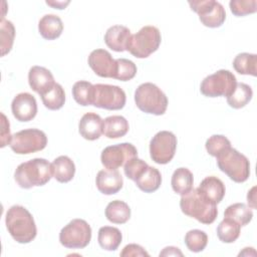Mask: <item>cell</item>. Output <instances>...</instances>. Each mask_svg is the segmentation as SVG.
Masks as SVG:
<instances>
[{"label":"cell","mask_w":257,"mask_h":257,"mask_svg":"<svg viewBox=\"0 0 257 257\" xmlns=\"http://www.w3.org/2000/svg\"><path fill=\"white\" fill-rule=\"evenodd\" d=\"M52 176V165L42 158H35L21 163L14 173V179L22 189L44 186L50 181Z\"/></svg>","instance_id":"7a4b0ae2"},{"label":"cell","mask_w":257,"mask_h":257,"mask_svg":"<svg viewBox=\"0 0 257 257\" xmlns=\"http://www.w3.org/2000/svg\"><path fill=\"white\" fill-rule=\"evenodd\" d=\"M189 5L199 15L200 21L206 27L217 28L225 22V9L221 3L215 0L189 1Z\"/></svg>","instance_id":"7c38bea8"},{"label":"cell","mask_w":257,"mask_h":257,"mask_svg":"<svg viewBox=\"0 0 257 257\" xmlns=\"http://www.w3.org/2000/svg\"><path fill=\"white\" fill-rule=\"evenodd\" d=\"M237 85L236 76L227 69H220L206 76L200 85V91L208 97L228 96Z\"/></svg>","instance_id":"52a82bcc"},{"label":"cell","mask_w":257,"mask_h":257,"mask_svg":"<svg viewBox=\"0 0 257 257\" xmlns=\"http://www.w3.org/2000/svg\"><path fill=\"white\" fill-rule=\"evenodd\" d=\"M13 116L19 121H29L37 113V102L35 97L29 92L18 93L11 102Z\"/></svg>","instance_id":"9a60e30c"},{"label":"cell","mask_w":257,"mask_h":257,"mask_svg":"<svg viewBox=\"0 0 257 257\" xmlns=\"http://www.w3.org/2000/svg\"><path fill=\"white\" fill-rule=\"evenodd\" d=\"M135 157H138L136 147L131 143H121L103 149L100 155V161L105 169L117 170L130 159Z\"/></svg>","instance_id":"4fadbf2b"},{"label":"cell","mask_w":257,"mask_h":257,"mask_svg":"<svg viewBox=\"0 0 257 257\" xmlns=\"http://www.w3.org/2000/svg\"><path fill=\"white\" fill-rule=\"evenodd\" d=\"M122 240L119 229L111 226H103L98 230L97 241L99 246L107 251H114L118 248Z\"/></svg>","instance_id":"d4e9b609"},{"label":"cell","mask_w":257,"mask_h":257,"mask_svg":"<svg viewBox=\"0 0 257 257\" xmlns=\"http://www.w3.org/2000/svg\"><path fill=\"white\" fill-rule=\"evenodd\" d=\"M140 190L145 193L157 191L162 184V176L158 169L148 166L144 173L135 181Z\"/></svg>","instance_id":"4316f807"},{"label":"cell","mask_w":257,"mask_h":257,"mask_svg":"<svg viewBox=\"0 0 257 257\" xmlns=\"http://www.w3.org/2000/svg\"><path fill=\"white\" fill-rule=\"evenodd\" d=\"M162 41L160 30L152 25L142 27L139 32L132 34L126 50L137 58H147L158 50Z\"/></svg>","instance_id":"8992f818"},{"label":"cell","mask_w":257,"mask_h":257,"mask_svg":"<svg viewBox=\"0 0 257 257\" xmlns=\"http://www.w3.org/2000/svg\"><path fill=\"white\" fill-rule=\"evenodd\" d=\"M15 37V28L11 21L5 20L1 18L0 22V47H1V55L4 56L8 52H10Z\"/></svg>","instance_id":"836d02e7"},{"label":"cell","mask_w":257,"mask_h":257,"mask_svg":"<svg viewBox=\"0 0 257 257\" xmlns=\"http://www.w3.org/2000/svg\"><path fill=\"white\" fill-rule=\"evenodd\" d=\"M229 6L231 12L237 17L252 14L257 11L256 0H231Z\"/></svg>","instance_id":"74e56055"},{"label":"cell","mask_w":257,"mask_h":257,"mask_svg":"<svg viewBox=\"0 0 257 257\" xmlns=\"http://www.w3.org/2000/svg\"><path fill=\"white\" fill-rule=\"evenodd\" d=\"M177 137L169 131L157 133L150 142L151 159L160 165L170 163L176 153Z\"/></svg>","instance_id":"8fae6325"},{"label":"cell","mask_w":257,"mask_h":257,"mask_svg":"<svg viewBox=\"0 0 257 257\" xmlns=\"http://www.w3.org/2000/svg\"><path fill=\"white\" fill-rule=\"evenodd\" d=\"M194 177L192 172L187 168H178L172 176L171 185L175 193L183 196L193 189Z\"/></svg>","instance_id":"484cf974"},{"label":"cell","mask_w":257,"mask_h":257,"mask_svg":"<svg viewBox=\"0 0 257 257\" xmlns=\"http://www.w3.org/2000/svg\"><path fill=\"white\" fill-rule=\"evenodd\" d=\"M12 136L10 134V123L3 112H1V148L10 145Z\"/></svg>","instance_id":"ab89813d"},{"label":"cell","mask_w":257,"mask_h":257,"mask_svg":"<svg viewBox=\"0 0 257 257\" xmlns=\"http://www.w3.org/2000/svg\"><path fill=\"white\" fill-rule=\"evenodd\" d=\"M72 96L80 105H92L93 84L86 80L76 81L72 86Z\"/></svg>","instance_id":"d6a6232c"},{"label":"cell","mask_w":257,"mask_h":257,"mask_svg":"<svg viewBox=\"0 0 257 257\" xmlns=\"http://www.w3.org/2000/svg\"><path fill=\"white\" fill-rule=\"evenodd\" d=\"M253 96V90L250 85L240 82L237 83L234 91L227 96L228 104L233 108H242L244 107Z\"/></svg>","instance_id":"f1b7e54d"},{"label":"cell","mask_w":257,"mask_h":257,"mask_svg":"<svg viewBox=\"0 0 257 257\" xmlns=\"http://www.w3.org/2000/svg\"><path fill=\"white\" fill-rule=\"evenodd\" d=\"M5 224L11 237L18 243L27 244L36 237L37 228L34 219L23 206H11L6 213Z\"/></svg>","instance_id":"6da1fadb"},{"label":"cell","mask_w":257,"mask_h":257,"mask_svg":"<svg viewBox=\"0 0 257 257\" xmlns=\"http://www.w3.org/2000/svg\"><path fill=\"white\" fill-rule=\"evenodd\" d=\"M132 36L131 30L123 25H113L104 34V42L108 48L116 52L126 50L128 40Z\"/></svg>","instance_id":"ffe728a7"},{"label":"cell","mask_w":257,"mask_h":257,"mask_svg":"<svg viewBox=\"0 0 257 257\" xmlns=\"http://www.w3.org/2000/svg\"><path fill=\"white\" fill-rule=\"evenodd\" d=\"M88 65L100 77H114L116 62L105 49H94L87 58Z\"/></svg>","instance_id":"5bb4252c"},{"label":"cell","mask_w":257,"mask_h":257,"mask_svg":"<svg viewBox=\"0 0 257 257\" xmlns=\"http://www.w3.org/2000/svg\"><path fill=\"white\" fill-rule=\"evenodd\" d=\"M91 240V228L82 219H73L59 233V242L69 249L85 248Z\"/></svg>","instance_id":"ba28073f"},{"label":"cell","mask_w":257,"mask_h":257,"mask_svg":"<svg viewBox=\"0 0 257 257\" xmlns=\"http://www.w3.org/2000/svg\"><path fill=\"white\" fill-rule=\"evenodd\" d=\"M52 171L54 179L59 183H67L71 181L75 174V165L67 156H59L52 163Z\"/></svg>","instance_id":"7402d4cb"},{"label":"cell","mask_w":257,"mask_h":257,"mask_svg":"<svg viewBox=\"0 0 257 257\" xmlns=\"http://www.w3.org/2000/svg\"><path fill=\"white\" fill-rule=\"evenodd\" d=\"M38 31L46 40L58 38L63 31V23L59 16L54 14L44 15L38 22Z\"/></svg>","instance_id":"44dd1931"},{"label":"cell","mask_w":257,"mask_h":257,"mask_svg":"<svg viewBox=\"0 0 257 257\" xmlns=\"http://www.w3.org/2000/svg\"><path fill=\"white\" fill-rule=\"evenodd\" d=\"M224 217L234 220L240 226H245L251 222L253 212L251 208L244 203H235L227 207L224 212Z\"/></svg>","instance_id":"4dcf8cb0"},{"label":"cell","mask_w":257,"mask_h":257,"mask_svg":"<svg viewBox=\"0 0 257 257\" xmlns=\"http://www.w3.org/2000/svg\"><path fill=\"white\" fill-rule=\"evenodd\" d=\"M47 137L38 128H26L15 133L10 142L11 150L18 155H28L45 149Z\"/></svg>","instance_id":"9c48e42d"},{"label":"cell","mask_w":257,"mask_h":257,"mask_svg":"<svg viewBox=\"0 0 257 257\" xmlns=\"http://www.w3.org/2000/svg\"><path fill=\"white\" fill-rule=\"evenodd\" d=\"M234 69L245 75H257V55L254 53L242 52L236 55L233 60Z\"/></svg>","instance_id":"83f0119b"},{"label":"cell","mask_w":257,"mask_h":257,"mask_svg":"<svg viewBox=\"0 0 257 257\" xmlns=\"http://www.w3.org/2000/svg\"><path fill=\"white\" fill-rule=\"evenodd\" d=\"M126 96L122 88L117 85L93 84L92 105L108 110L121 109L125 104Z\"/></svg>","instance_id":"30bf717a"},{"label":"cell","mask_w":257,"mask_h":257,"mask_svg":"<svg viewBox=\"0 0 257 257\" xmlns=\"http://www.w3.org/2000/svg\"><path fill=\"white\" fill-rule=\"evenodd\" d=\"M128 121L121 115H110L104 118L102 134L108 139H118L128 132Z\"/></svg>","instance_id":"603a6c76"},{"label":"cell","mask_w":257,"mask_h":257,"mask_svg":"<svg viewBox=\"0 0 257 257\" xmlns=\"http://www.w3.org/2000/svg\"><path fill=\"white\" fill-rule=\"evenodd\" d=\"M42 102L44 106L50 110H57L61 108L65 102V92L63 87L59 83H54V85L42 93Z\"/></svg>","instance_id":"f546056e"},{"label":"cell","mask_w":257,"mask_h":257,"mask_svg":"<svg viewBox=\"0 0 257 257\" xmlns=\"http://www.w3.org/2000/svg\"><path fill=\"white\" fill-rule=\"evenodd\" d=\"M218 168L232 181L243 183L250 176V163L246 156L232 147L216 157Z\"/></svg>","instance_id":"5b68a950"},{"label":"cell","mask_w":257,"mask_h":257,"mask_svg":"<svg viewBox=\"0 0 257 257\" xmlns=\"http://www.w3.org/2000/svg\"><path fill=\"white\" fill-rule=\"evenodd\" d=\"M180 208L185 215L206 225L212 224L218 216L217 205L205 200L198 193L197 189H192L189 193L181 197Z\"/></svg>","instance_id":"3957f363"},{"label":"cell","mask_w":257,"mask_h":257,"mask_svg":"<svg viewBox=\"0 0 257 257\" xmlns=\"http://www.w3.org/2000/svg\"><path fill=\"white\" fill-rule=\"evenodd\" d=\"M148 166L149 165L145 161L139 159L138 157L132 158L123 165L124 175L128 179L136 181L144 173V171L148 168Z\"/></svg>","instance_id":"f35d334b"},{"label":"cell","mask_w":257,"mask_h":257,"mask_svg":"<svg viewBox=\"0 0 257 257\" xmlns=\"http://www.w3.org/2000/svg\"><path fill=\"white\" fill-rule=\"evenodd\" d=\"M160 256H183V253L179 248L169 246L164 248L163 251L160 252Z\"/></svg>","instance_id":"b9f144b4"},{"label":"cell","mask_w":257,"mask_h":257,"mask_svg":"<svg viewBox=\"0 0 257 257\" xmlns=\"http://www.w3.org/2000/svg\"><path fill=\"white\" fill-rule=\"evenodd\" d=\"M116 69L114 77L121 81H128L133 79L137 74V65L130 59L117 58L115 59Z\"/></svg>","instance_id":"d590c367"},{"label":"cell","mask_w":257,"mask_h":257,"mask_svg":"<svg viewBox=\"0 0 257 257\" xmlns=\"http://www.w3.org/2000/svg\"><path fill=\"white\" fill-rule=\"evenodd\" d=\"M185 244L191 252H201L208 244V236L202 230H190L185 235Z\"/></svg>","instance_id":"e575fe53"},{"label":"cell","mask_w":257,"mask_h":257,"mask_svg":"<svg viewBox=\"0 0 257 257\" xmlns=\"http://www.w3.org/2000/svg\"><path fill=\"white\" fill-rule=\"evenodd\" d=\"M46 4L52 6L55 9H64L69 4V1H46Z\"/></svg>","instance_id":"ee69618b"},{"label":"cell","mask_w":257,"mask_h":257,"mask_svg":"<svg viewBox=\"0 0 257 257\" xmlns=\"http://www.w3.org/2000/svg\"><path fill=\"white\" fill-rule=\"evenodd\" d=\"M205 147H206V150L209 153V155L216 158L222 152H224L225 150L230 148L231 143L223 135H213L206 141Z\"/></svg>","instance_id":"8d00e7d4"},{"label":"cell","mask_w":257,"mask_h":257,"mask_svg":"<svg viewBox=\"0 0 257 257\" xmlns=\"http://www.w3.org/2000/svg\"><path fill=\"white\" fill-rule=\"evenodd\" d=\"M137 106L144 112L162 115L168 107V98L163 90L152 82H145L138 86L135 91Z\"/></svg>","instance_id":"277c9868"},{"label":"cell","mask_w":257,"mask_h":257,"mask_svg":"<svg viewBox=\"0 0 257 257\" xmlns=\"http://www.w3.org/2000/svg\"><path fill=\"white\" fill-rule=\"evenodd\" d=\"M97 190L104 195L116 194L123 185V179L117 170H100L95 178Z\"/></svg>","instance_id":"2e32d148"},{"label":"cell","mask_w":257,"mask_h":257,"mask_svg":"<svg viewBox=\"0 0 257 257\" xmlns=\"http://www.w3.org/2000/svg\"><path fill=\"white\" fill-rule=\"evenodd\" d=\"M28 82L31 89L39 95L50 89L55 83L51 71L38 65H34L29 69Z\"/></svg>","instance_id":"ac0fdd59"},{"label":"cell","mask_w":257,"mask_h":257,"mask_svg":"<svg viewBox=\"0 0 257 257\" xmlns=\"http://www.w3.org/2000/svg\"><path fill=\"white\" fill-rule=\"evenodd\" d=\"M104 214L109 222L113 224H124L131 218V208L125 202L114 200L107 204Z\"/></svg>","instance_id":"cb8c5ba5"},{"label":"cell","mask_w":257,"mask_h":257,"mask_svg":"<svg viewBox=\"0 0 257 257\" xmlns=\"http://www.w3.org/2000/svg\"><path fill=\"white\" fill-rule=\"evenodd\" d=\"M197 191L205 200L214 205L219 204L226 193L224 183L215 176L206 177L197 188Z\"/></svg>","instance_id":"e0dca14e"},{"label":"cell","mask_w":257,"mask_h":257,"mask_svg":"<svg viewBox=\"0 0 257 257\" xmlns=\"http://www.w3.org/2000/svg\"><path fill=\"white\" fill-rule=\"evenodd\" d=\"M120 256L128 257V256H150V255L141 245L128 244L124 246V248L120 252Z\"/></svg>","instance_id":"60d3db41"},{"label":"cell","mask_w":257,"mask_h":257,"mask_svg":"<svg viewBox=\"0 0 257 257\" xmlns=\"http://www.w3.org/2000/svg\"><path fill=\"white\" fill-rule=\"evenodd\" d=\"M256 187L254 186L247 194V201H248V204H249V207L251 209H255L256 208Z\"/></svg>","instance_id":"7bdbcfd3"},{"label":"cell","mask_w":257,"mask_h":257,"mask_svg":"<svg viewBox=\"0 0 257 257\" xmlns=\"http://www.w3.org/2000/svg\"><path fill=\"white\" fill-rule=\"evenodd\" d=\"M241 226L230 218H225L217 227V236L224 243H233L240 236Z\"/></svg>","instance_id":"1f68e13d"},{"label":"cell","mask_w":257,"mask_h":257,"mask_svg":"<svg viewBox=\"0 0 257 257\" xmlns=\"http://www.w3.org/2000/svg\"><path fill=\"white\" fill-rule=\"evenodd\" d=\"M103 119L95 112H86L78 123L80 136L87 141H95L102 135Z\"/></svg>","instance_id":"d6986e66"}]
</instances>
